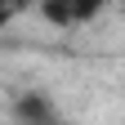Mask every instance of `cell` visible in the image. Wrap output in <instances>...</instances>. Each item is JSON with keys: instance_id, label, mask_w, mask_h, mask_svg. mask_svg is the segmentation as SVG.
Returning <instances> with one entry per match:
<instances>
[{"instance_id": "cell-2", "label": "cell", "mask_w": 125, "mask_h": 125, "mask_svg": "<svg viewBox=\"0 0 125 125\" xmlns=\"http://www.w3.org/2000/svg\"><path fill=\"white\" fill-rule=\"evenodd\" d=\"M103 5H107V0H40V13H45L54 27H76V22L98 18Z\"/></svg>"}, {"instance_id": "cell-3", "label": "cell", "mask_w": 125, "mask_h": 125, "mask_svg": "<svg viewBox=\"0 0 125 125\" xmlns=\"http://www.w3.org/2000/svg\"><path fill=\"white\" fill-rule=\"evenodd\" d=\"M18 9H22V0H0V27H9Z\"/></svg>"}, {"instance_id": "cell-1", "label": "cell", "mask_w": 125, "mask_h": 125, "mask_svg": "<svg viewBox=\"0 0 125 125\" xmlns=\"http://www.w3.org/2000/svg\"><path fill=\"white\" fill-rule=\"evenodd\" d=\"M13 121L18 125H67L58 112V103L49 98V94H40V89H27L13 98Z\"/></svg>"}]
</instances>
